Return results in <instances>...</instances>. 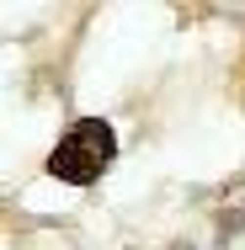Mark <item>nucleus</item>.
<instances>
[{
    "label": "nucleus",
    "mask_w": 245,
    "mask_h": 250,
    "mask_svg": "<svg viewBox=\"0 0 245 250\" xmlns=\"http://www.w3.org/2000/svg\"><path fill=\"white\" fill-rule=\"evenodd\" d=\"M176 250H181V245H176Z\"/></svg>",
    "instance_id": "obj_2"
},
{
    "label": "nucleus",
    "mask_w": 245,
    "mask_h": 250,
    "mask_svg": "<svg viewBox=\"0 0 245 250\" xmlns=\"http://www.w3.org/2000/svg\"><path fill=\"white\" fill-rule=\"evenodd\" d=\"M112 154H117V133L101 117H80V123H69V133L48 154V176L69 181V187H91V181H101V170L112 165Z\"/></svg>",
    "instance_id": "obj_1"
}]
</instances>
